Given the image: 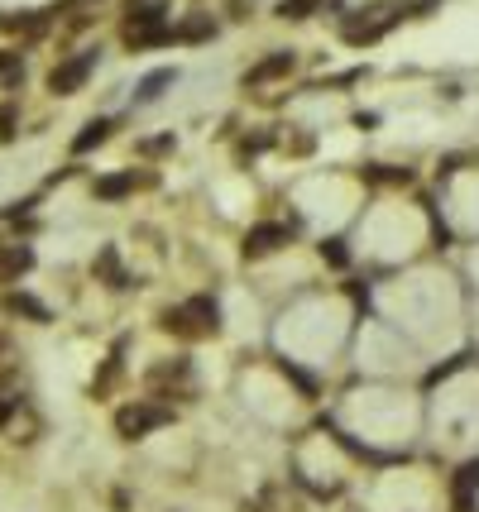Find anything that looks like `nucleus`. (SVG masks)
<instances>
[{
    "label": "nucleus",
    "mask_w": 479,
    "mask_h": 512,
    "mask_svg": "<svg viewBox=\"0 0 479 512\" xmlns=\"http://www.w3.org/2000/svg\"><path fill=\"white\" fill-rule=\"evenodd\" d=\"M163 0H130V20H125V44L135 48H159L173 44V24L163 20Z\"/></svg>",
    "instance_id": "obj_1"
},
{
    "label": "nucleus",
    "mask_w": 479,
    "mask_h": 512,
    "mask_svg": "<svg viewBox=\"0 0 479 512\" xmlns=\"http://www.w3.org/2000/svg\"><path fill=\"white\" fill-rule=\"evenodd\" d=\"M163 331L183 335V340H206V335L221 331V307L211 297H192L183 307H168L163 312Z\"/></svg>",
    "instance_id": "obj_2"
},
{
    "label": "nucleus",
    "mask_w": 479,
    "mask_h": 512,
    "mask_svg": "<svg viewBox=\"0 0 479 512\" xmlns=\"http://www.w3.org/2000/svg\"><path fill=\"white\" fill-rule=\"evenodd\" d=\"M403 15H408V5H374V10L350 15V20L341 24V34H345V44H374V39H384Z\"/></svg>",
    "instance_id": "obj_3"
},
{
    "label": "nucleus",
    "mask_w": 479,
    "mask_h": 512,
    "mask_svg": "<svg viewBox=\"0 0 479 512\" xmlns=\"http://www.w3.org/2000/svg\"><path fill=\"white\" fill-rule=\"evenodd\" d=\"M168 422H173V407H163V402H130V407L115 412V431L125 441H139V436H149V431H159Z\"/></svg>",
    "instance_id": "obj_4"
},
{
    "label": "nucleus",
    "mask_w": 479,
    "mask_h": 512,
    "mask_svg": "<svg viewBox=\"0 0 479 512\" xmlns=\"http://www.w3.org/2000/svg\"><path fill=\"white\" fill-rule=\"evenodd\" d=\"M92 67H96V48L77 53V58H68V63H58L53 72H48V91H53V96H72V91H82V82L92 77Z\"/></svg>",
    "instance_id": "obj_5"
},
{
    "label": "nucleus",
    "mask_w": 479,
    "mask_h": 512,
    "mask_svg": "<svg viewBox=\"0 0 479 512\" xmlns=\"http://www.w3.org/2000/svg\"><path fill=\"white\" fill-rule=\"evenodd\" d=\"M293 240V230L288 225H254L250 235H245V259H264V254H274Z\"/></svg>",
    "instance_id": "obj_6"
},
{
    "label": "nucleus",
    "mask_w": 479,
    "mask_h": 512,
    "mask_svg": "<svg viewBox=\"0 0 479 512\" xmlns=\"http://www.w3.org/2000/svg\"><path fill=\"white\" fill-rule=\"evenodd\" d=\"M34 268V249L29 245H0V283H15Z\"/></svg>",
    "instance_id": "obj_7"
},
{
    "label": "nucleus",
    "mask_w": 479,
    "mask_h": 512,
    "mask_svg": "<svg viewBox=\"0 0 479 512\" xmlns=\"http://www.w3.org/2000/svg\"><path fill=\"white\" fill-rule=\"evenodd\" d=\"M293 67H297L293 53H274V58H264L259 67H250V72H245V87H264V82H274V77H288Z\"/></svg>",
    "instance_id": "obj_8"
},
{
    "label": "nucleus",
    "mask_w": 479,
    "mask_h": 512,
    "mask_svg": "<svg viewBox=\"0 0 479 512\" xmlns=\"http://www.w3.org/2000/svg\"><path fill=\"white\" fill-rule=\"evenodd\" d=\"M475 493H479V460H470L456 474V512H475Z\"/></svg>",
    "instance_id": "obj_9"
},
{
    "label": "nucleus",
    "mask_w": 479,
    "mask_h": 512,
    "mask_svg": "<svg viewBox=\"0 0 479 512\" xmlns=\"http://www.w3.org/2000/svg\"><path fill=\"white\" fill-rule=\"evenodd\" d=\"M211 34H216V20H211V15H187L183 24H173V39H178V44H206Z\"/></svg>",
    "instance_id": "obj_10"
},
{
    "label": "nucleus",
    "mask_w": 479,
    "mask_h": 512,
    "mask_svg": "<svg viewBox=\"0 0 479 512\" xmlns=\"http://www.w3.org/2000/svg\"><path fill=\"white\" fill-rule=\"evenodd\" d=\"M144 182H154V178H139V173H115V178L96 182V197L115 201V197H125V192H135V187H144Z\"/></svg>",
    "instance_id": "obj_11"
},
{
    "label": "nucleus",
    "mask_w": 479,
    "mask_h": 512,
    "mask_svg": "<svg viewBox=\"0 0 479 512\" xmlns=\"http://www.w3.org/2000/svg\"><path fill=\"white\" fill-rule=\"evenodd\" d=\"M173 82H178V72H173V67H159V72H149V77L139 82L135 101H139V106H149V101H159L163 87H173Z\"/></svg>",
    "instance_id": "obj_12"
},
{
    "label": "nucleus",
    "mask_w": 479,
    "mask_h": 512,
    "mask_svg": "<svg viewBox=\"0 0 479 512\" xmlns=\"http://www.w3.org/2000/svg\"><path fill=\"white\" fill-rule=\"evenodd\" d=\"M5 312H10V316H29V321H48V307H44V302H34L29 292H10V297H5Z\"/></svg>",
    "instance_id": "obj_13"
},
{
    "label": "nucleus",
    "mask_w": 479,
    "mask_h": 512,
    "mask_svg": "<svg viewBox=\"0 0 479 512\" xmlns=\"http://www.w3.org/2000/svg\"><path fill=\"white\" fill-rule=\"evenodd\" d=\"M106 139H111V120H92L87 130H82L77 139H72V149H77V154H87V149H96V144H106Z\"/></svg>",
    "instance_id": "obj_14"
},
{
    "label": "nucleus",
    "mask_w": 479,
    "mask_h": 512,
    "mask_svg": "<svg viewBox=\"0 0 479 512\" xmlns=\"http://www.w3.org/2000/svg\"><path fill=\"white\" fill-rule=\"evenodd\" d=\"M0 29H20V34H39V29H48V10H34V15H0Z\"/></svg>",
    "instance_id": "obj_15"
},
{
    "label": "nucleus",
    "mask_w": 479,
    "mask_h": 512,
    "mask_svg": "<svg viewBox=\"0 0 479 512\" xmlns=\"http://www.w3.org/2000/svg\"><path fill=\"white\" fill-rule=\"evenodd\" d=\"M96 273L111 283V288H130V278L120 273V264H115V249H101V259H96Z\"/></svg>",
    "instance_id": "obj_16"
},
{
    "label": "nucleus",
    "mask_w": 479,
    "mask_h": 512,
    "mask_svg": "<svg viewBox=\"0 0 479 512\" xmlns=\"http://www.w3.org/2000/svg\"><path fill=\"white\" fill-rule=\"evenodd\" d=\"M317 5L321 0H283L278 15H283V20H307V15H317Z\"/></svg>",
    "instance_id": "obj_17"
},
{
    "label": "nucleus",
    "mask_w": 479,
    "mask_h": 512,
    "mask_svg": "<svg viewBox=\"0 0 479 512\" xmlns=\"http://www.w3.org/2000/svg\"><path fill=\"white\" fill-rule=\"evenodd\" d=\"M0 77H5V82H20V77H24L20 53H0Z\"/></svg>",
    "instance_id": "obj_18"
},
{
    "label": "nucleus",
    "mask_w": 479,
    "mask_h": 512,
    "mask_svg": "<svg viewBox=\"0 0 479 512\" xmlns=\"http://www.w3.org/2000/svg\"><path fill=\"white\" fill-rule=\"evenodd\" d=\"M321 254H326L336 268H345V259H350V254H345V240H326V245H321Z\"/></svg>",
    "instance_id": "obj_19"
},
{
    "label": "nucleus",
    "mask_w": 479,
    "mask_h": 512,
    "mask_svg": "<svg viewBox=\"0 0 479 512\" xmlns=\"http://www.w3.org/2000/svg\"><path fill=\"white\" fill-rule=\"evenodd\" d=\"M0 139H15V106H0Z\"/></svg>",
    "instance_id": "obj_20"
},
{
    "label": "nucleus",
    "mask_w": 479,
    "mask_h": 512,
    "mask_svg": "<svg viewBox=\"0 0 479 512\" xmlns=\"http://www.w3.org/2000/svg\"><path fill=\"white\" fill-rule=\"evenodd\" d=\"M374 182H408V173H393V168H369Z\"/></svg>",
    "instance_id": "obj_21"
}]
</instances>
